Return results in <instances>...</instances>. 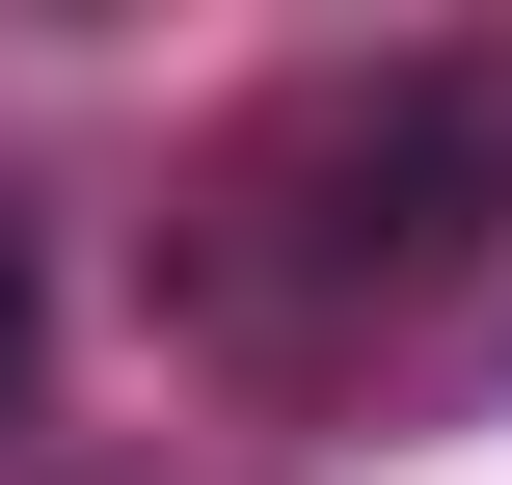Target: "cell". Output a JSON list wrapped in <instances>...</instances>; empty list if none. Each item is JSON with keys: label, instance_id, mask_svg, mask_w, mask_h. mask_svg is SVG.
Masks as SVG:
<instances>
[{"label": "cell", "instance_id": "obj_1", "mask_svg": "<svg viewBox=\"0 0 512 485\" xmlns=\"http://www.w3.org/2000/svg\"><path fill=\"white\" fill-rule=\"evenodd\" d=\"M0 405H27V216H0Z\"/></svg>", "mask_w": 512, "mask_h": 485}]
</instances>
